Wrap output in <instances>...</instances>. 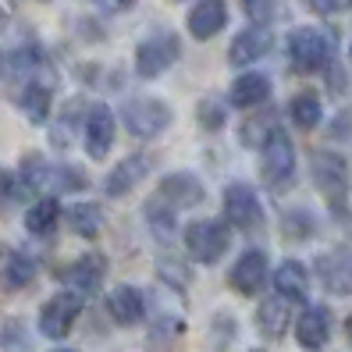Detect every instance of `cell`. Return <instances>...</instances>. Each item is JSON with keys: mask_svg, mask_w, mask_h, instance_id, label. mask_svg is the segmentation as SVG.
<instances>
[{"mask_svg": "<svg viewBox=\"0 0 352 352\" xmlns=\"http://www.w3.org/2000/svg\"><path fill=\"white\" fill-rule=\"evenodd\" d=\"M335 57V36L327 29H314V25H302L288 36V60H292L296 72H324Z\"/></svg>", "mask_w": 352, "mask_h": 352, "instance_id": "1", "label": "cell"}, {"mask_svg": "<svg viewBox=\"0 0 352 352\" xmlns=\"http://www.w3.org/2000/svg\"><path fill=\"white\" fill-rule=\"evenodd\" d=\"M121 118H125V125L135 139H157L171 125V107L157 96H135V100L125 103Z\"/></svg>", "mask_w": 352, "mask_h": 352, "instance_id": "2", "label": "cell"}, {"mask_svg": "<svg viewBox=\"0 0 352 352\" xmlns=\"http://www.w3.org/2000/svg\"><path fill=\"white\" fill-rule=\"evenodd\" d=\"M232 242V228L224 221H192L185 228V250L199 263H217Z\"/></svg>", "mask_w": 352, "mask_h": 352, "instance_id": "3", "label": "cell"}, {"mask_svg": "<svg viewBox=\"0 0 352 352\" xmlns=\"http://www.w3.org/2000/svg\"><path fill=\"white\" fill-rule=\"evenodd\" d=\"M82 306H86V296L72 292V288H65V292H57L54 299L43 302V309H39V331H43L47 338H65L72 335L75 320L82 317Z\"/></svg>", "mask_w": 352, "mask_h": 352, "instance_id": "4", "label": "cell"}, {"mask_svg": "<svg viewBox=\"0 0 352 352\" xmlns=\"http://www.w3.org/2000/svg\"><path fill=\"white\" fill-rule=\"evenodd\" d=\"M182 54V43L175 32H153L150 39H142L135 50V72L139 78H157L164 75Z\"/></svg>", "mask_w": 352, "mask_h": 352, "instance_id": "5", "label": "cell"}, {"mask_svg": "<svg viewBox=\"0 0 352 352\" xmlns=\"http://www.w3.org/2000/svg\"><path fill=\"white\" fill-rule=\"evenodd\" d=\"M309 168H314V185L320 189V196H324L331 206H342V199H345V192H349V164H345L338 153L320 150V153H314Z\"/></svg>", "mask_w": 352, "mask_h": 352, "instance_id": "6", "label": "cell"}, {"mask_svg": "<svg viewBox=\"0 0 352 352\" xmlns=\"http://www.w3.org/2000/svg\"><path fill=\"white\" fill-rule=\"evenodd\" d=\"M224 217L232 228H239V232H253V228L263 224V206L253 192V185L245 182H232L224 189Z\"/></svg>", "mask_w": 352, "mask_h": 352, "instance_id": "7", "label": "cell"}, {"mask_svg": "<svg viewBox=\"0 0 352 352\" xmlns=\"http://www.w3.org/2000/svg\"><path fill=\"white\" fill-rule=\"evenodd\" d=\"M260 160H263V178L271 185H281V182H292V171H296V146L288 139L285 129H274L267 135V142L260 146Z\"/></svg>", "mask_w": 352, "mask_h": 352, "instance_id": "8", "label": "cell"}, {"mask_svg": "<svg viewBox=\"0 0 352 352\" xmlns=\"http://www.w3.org/2000/svg\"><path fill=\"white\" fill-rule=\"evenodd\" d=\"M86 153L93 160H103L111 153L114 146V132H118V121H114V111L111 107H103V103H96V107H89L86 114Z\"/></svg>", "mask_w": 352, "mask_h": 352, "instance_id": "9", "label": "cell"}, {"mask_svg": "<svg viewBox=\"0 0 352 352\" xmlns=\"http://www.w3.org/2000/svg\"><path fill=\"white\" fill-rule=\"evenodd\" d=\"M267 281V253L263 250H245L232 271H228V285L235 288L239 296H256Z\"/></svg>", "mask_w": 352, "mask_h": 352, "instance_id": "10", "label": "cell"}, {"mask_svg": "<svg viewBox=\"0 0 352 352\" xmlns=\"http://www.w3.org/2000/svg\"><path fill=\"white\" fill-rule=\"evenodd\" d=\"M317 278L331 296H352V253L335 250L317 256Z\"/></svg>", "mask_w": 352, "mask_h": 352, "instance_id": "11", "label": "cell"}, {"mask_svg": "<svg viewBox=\"0 0 352 352\" xmlns=\"http://www.w3.org/2000/svg\"><path fill=\"white\" fill-rule=\"evenodd\" d=\"M296 342L309 352H317L331 342V309L327 306H306L296 320Z\"/></svg>", "mask_w": 352, "mask_h": 352, "instance_id": "12", "label": "cell"}, {"mask_svg": "<svg viewBox=\"0 0 352 352\" xmlns=\"http://www.w3.org/2000/svg\"><path fill=\"white\" fill-rule=\"evenodd\" d=\"M103 274H107V260H103L100 253H86L65 271V285L78 296H93L103 285Z\"/></svg>", "mask_w": 352, "mask_h": 352, "instance_id": "13", "label": "cell"}, {"mask_svg": "<svg viewBox=\"0 0 352 352\" xmlns=\"http://www.w3.org/2000/svg\"><path fill=\"white\" fill-rule=\"evenodd\" d=\"M271 32H267V25H253V29H242V32H235V39H232V47H228V60L232 65H239V68H245V65H253V60H260L267 50H271Z\"/></svg>", "mask_w": 352, "mask_h": 352, "instance_id": "14", "label": "cell"}, {"mask_svg": "<svg viewBox=\"0 0 352 352\" xmlns=\"http://www.w3.org/2000/svg\"><path fill=\"white\" fill-rule=\"evenodd\" d=\"M107 314L114 324L121 327H135L142 320V314H146V302H142V292L132 285H118L111 288V296H107Z\"/></svg>", "mask_w": 352, "mask_h": 352, "instance_id": "15", "label": "cell"}, {"mask_svg": "<svg viewBox=\"0 0 352 352\" xmlns=\"http://www.w3.org/2000/svg\"><path fill=\"white\" fill-rule=\"evenodd\" d=\"M146 171H150V160L142 157V153H135V157H125L118 164V168L107 175V182H103V192H107L111 199L114 196H129L135 185L146 178Z\"/></svg>", "mask_w": 352, "mask_h": 352, "instance_id": "16", "label": "cell"}, {"mask_svg": "<svg viewBox=\"0 0 352 352\" xmlns=\"http://www.w3.org/2000/svg\"><path fill=\"white\" fill-rule=\"evenodd\" d=\"M160 199L171 203L175 210H182V206H196L203 199V182L189 171H175L160 182Z\"/></svg>", "mask_w": 352, "mask_h": 352, "instance_id": "17", "label": "cell"}, {"mask_svg": "<svg viewBox=\"0 0 352 352\" xmlns=\"http://www.w3.org/2000/svg\"><path fill=\"white\" fill-rule=\"evenodd\" d=\"M36 278V263L18 250H0V288L4 292H22Z\"/></svg>", "mask_w": 352, "mask_h": 352, "instance_id": "18", "label": "cell"}, {"mask_svg": "<svg viewBox=\"0 0 352 352\" xmlns=\"http://www.w3.org/2000/svg\"><path fill=\"white\" fill-rule=\"evenodd\" d=\"M228 22V8H224V0H199V4L189 11V32L196 39H214Z\"/></svg>", "mask_w": 352, "mask_h": 352, "instance_id": "19", "label": "cell"}, {"mask_svg": "<svg viewBox=\"0 0 352 352\" xmlns=\"http://www.w3.org/2000/svg\"><path fill=\"white\" fill-rule=\"evenodd\" d=\"M274 292L288 302H306L309 296V274L299 260H285L274 271Z\"/></svg>", "mask_w": 352, "mask_h": 352, "instance_id": "20", "label": "cell"}, {"mask_svg": "<svg viewBox=\"0 0 352 352\" xmlns=\"http://www.w3.org/2000/svg\"><path fill=\"white\" fill-rule=\"evenodd\" d=\"M267 96H271V78L260 72H245L242 78L232 82V107L250 111V107H260Z\"/></svg>", "mask_w": 352, "mask_h": 352, "instance_id": "21", "label": "cell"}, {"mask_svg": "<svg viewBox=\"0 0 352 352\" xmlns=\"http://www.w3.org/2000/svg\"><path fill=\"white\" fill-rule=\"evenodd\" d=\"M288 299H281V296H274V299H263L260 302V309H256V327L263 331L267 338H281L285 331H288Z\"/></svg>", "mask_w": 352, "mask_h": 352, "instance_id": "22", "label": "cell"}, {"mask_svg": "<svg viewBox=\"0 0 352 352\" xmlns=\"http://www.w3.org/2000/svg\"><path fill=\"white\" fill-rule=\"evenodd\" d=\"M60 221V203L54 196H43V199H36L29 210H25V228L32 235H50L54 228Z\"/></svg>", "mask_w": 352, "mask_h": 352, "instance_id": "23", "label": "cell"}, {"mask_svg": "<svg viewBox=\"0 0 352 352\" xmlns=\"http://www.w3.org/2000/svg\"><path fill=\"white\" fill-rule=\"evenodd\" d=\"M18 103H22V111H25V118L32 121V125H43V121L50 118V89L43 86V82H25Z\"/></svg>", "mask_w": 352, "mask_h": 352, "instance_id": "24", "label": "cell"}, {"mask_svg": "<svg viewBox=\"0 0 352 352\" xmlns=\"http://www.w3.org/2000/svg\"><path fill=\"white\" fill-rule=\"evenodd\" d=\"M68 224H72L75 235L93 239V235H100V228H103V210L96 203H75L68 210Z\"/></svg>", "mask_w": 352, "mask_h": 352, "instance_id": "25", "label": "cell"}, {"mask_svg": "<svg viewBox=\"0 0 352 352\" xmlns=\"http://www.w3.org/2000/svg\"><path fill=\"white\" fill-rule=\"evenodd\" d=\"M146 224L153 228V235H157L160 242H171L175 232H178V224H175V206L164 203V199L157 196V199L146 206Z\"/></svg>", "mask_w": 352, "mask_h": 352, "instance_id": "26", "label": "cell"}, {"mask_svg": "<svg viewBox=\"0 0 352 352\" xmlns=\"http://www.w3.org/2000/svg\"><path fill=\"white\" fill-rule=\"evenodd\" d=\"M288 114H292V121H296V125L299 129H317L320 125V100H317V93H299L292 103H288Z\"/></svg>", "mask_w": 352, "mask_h": 352, "instance_id": "27", "label": "cell"}, {"mask_svg": "<svg viewBox=\"0 0 352 352\" xmlns=\"http://www.w3.org/2000/svg\"><path fill=\"white\" fill-rule=\"evenodd\" d=\"M47 185L57 192H78V189H86V175L78 168H50Z\"/></svg>", "mask_w": 352, "mask_h": 352, "instance_id": "28", "label": "cell"}, {"mask_svg": "<svg viewBox=\"0 0 352 352\" xmlns=\"http://www.w3.org/2000/svg\"><path fill=\"white\" fill-rule=\"evenodd\" d=\"M239 4L256 25H267V22H274V18L281 14V0H239Z\"/></svg>", "mask_w": 352, "mask_h": 352, "instance_id": "29", "label": "cell"}, {"mask_svg": "<svg viewBox=\"0 0 352 352\" xmlns=\"http://www.w3.org/2000/svg\"><path fill=\"white\" fill-rule=\"evenodd\" d=\"M25 189H29L25 178H18L14 171H0V206L18 203V196H22Z\"/></svg>", "mask_w": 352, "mask_h": 352, "instance_id": "30", "label": "cell"}, {"mask_svg": "<svg viewBox=\"0 0 352 352\" xmlns=\"http://www.w3.org/2000/svg\"><path fill=\"white\" fill-rule=\"evenodd\" d=\"M199 125L210 129V132H217L224 125V107H221V103H214V100L199 103Z\"/></svg>", "mask_w": 352, "mask_h": 352, "instance_id": "31", "label": "cell"}, {"mask_svg": "<svg viewBox=\"0 0 352 352\" xmlns=\"http://www.w3.org/2000/svg\"><path fill=\"white\" fill-rule=\"evenodd\" d=\"M309 8L317 14H342L345 8H352V0H309Z\"/></svg>", "mask_w": 352, "mask_h": 352, "instance_id": "32", "label": "cell"}, {"mask_svg": "<svg viewBox=\"0 0 352 352\" xmlns=\"http://www.w3.org/2000/svg\"><path fill=\"white\" fill-rule=\"evenodd\" d=\"M96 4H100L103 11H111V14H114V11H129L135 0H96Z\"/></svg>", "mask_w": 352, "mask_h": 352, "instance_id": "33", "label": "cell"}, {"mask_svg": "<svg viewBox=\"0 0 352 352\" xmlns=\"http://www.w3.org/2000/svg\"><path fill=\"white\" fill-rule=\"evenodd\" d=\"M345 335H349V345H352V317L345 320Z\"/></svg>", "mask_w": 352, "mask_h": 352, "instance_id": "34", "label": "cell"}, {"mask_svg": "<svg viewBox=\"0 0 352 352\" xmlns=\"http://www.w3.org/2000/svg\"><path fill=\"white\" fill-rule=\"evenodd\" d=\"M54 352H75V349H54Z\"/></svg>", "mask_w": 352, "mask_h": 352, "instance_id": "35", "label": "cell"}]
</instances>
